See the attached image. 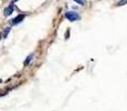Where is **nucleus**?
<instances>
[{
  "mask_svg": "<svg viewBox=\"0 0 127 111\" xmlns=\"http://www.w3.org/2000/svg\"><path fill=\"white\" fill-rule=\"evenodd\" d=\"M65 18L70 21H76L81 19V16L76 11H66L65 12Z\"/></svg>",
  "mask_w": 127,
  "mask_h": 111,
  "instance_id": "nucleus-1",
  "label": "nucleus"
},
{
  "mask_svg": "<svg viewBox=\"0 0 127 111\" xmlns=\"http://www.w3.org/2000/svg\"><path fill=\"white\" fill-rule=\"evenodd\" d=\"M24 18H26V14H19V16H17L16 18H13L11 20V24H19L20 22L23 21Z\"/></svg>",
  "mask_w": 127,
  "mask_h": 111,
  "instance_id": "nucleus-2",
  "label": "nucleus"
},
{
  "mask_svg": "<svg viewBox=\"0 0 127 111\" xmlns=\"http://www.w3.org/2000/svg\"><path fill=\"white\" fill-rule=\"evenodd\" d=\"M13 10H14V6H13V4H10V6H8L6 9H4V11H3L4 16H10L12 12H13Z\"/></svg>",
  "mask_w": 127,
  "mask_h": 111,
  "instance_id": "nucleus-3",
  "label": "nucleus"
},
{
  "mask_svg": "<svg viewBox=\"0 0 127 111\" xmlns=\"http://www.w3.org/2000/svg\"><path fill=\"white\" fill-rule=\"evenodd\" d=\"M32 58H33V55H30V56H28V58H27V59H26V61H24V65H26V66L28 65V63L30 62L31 60H32Z\"/></svg>",
  "mask_w": 127,
  "mask_h": 111,
  "instance_id": "nucleus-4",
  "label": "nucleus"
},
{
  "mask_svg": "<svg viewBox=\"0 0 127 111\" xmlns=\"http://www.w3.org/2000/svg\"><path fill=\"white\" fill-rule=\"evenodd\" d=\"M9 31H10V28H6V29H4V30H3V34H2V37H3V38H6V37L8 36Z\"/></svg>",
  "mask_w": 127,
  "mask_h": 111,
  "instance_id": "nucleus-5",
  "label": "nucleus"
},
{
  "mask_svg": "<svg viewBox=\"0 0 127 111\" xmlns=\"http://www.w3.org/2000/svg\"><path fill=\"white\" fill-rule=\"evenodd\" d=\"M73 1H75V2H76V3L81 4V6H83V4L85 3V1H84V0H73Z\"/></svg>",
  "mask_w": 127,
  "mask_h": 111,
  "instance_id": "nucleus-6",
  "label": "nucleus"
},
{
  "mask_svg": "<svg viewBox=\"0 0 127 111\" xmlns=\"http://www.w3.org/2000/svg\"><path fill=\"white\" fill-rule=\"evenodd\" d=\"M12 1H13V2H16V1H18V0H12Z\"/></svg>",
  "mask_w": 127,
  "mask_h": 111,
  "instance_id": "nucleus-7",
  "label": "nucleus"
},
{
  "mask_svg": "<svg viewBox=\"0 0 127 111\" xmlns=\"http://www.w3.org/2000/svg\"><path fill=\"white\" fill-rule=\"evenodd\" d=\"M0 82H1V80H0Z\"/></svg>",
  "mask_w": 127,
  "mask_h": 111,
  "instance_id": "nucleus-8",
  "label": "nucleus"
}]
</instances>
